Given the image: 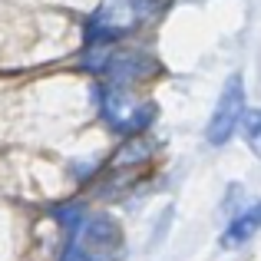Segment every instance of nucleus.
<instances>
[{
	"label": "nucleus",
	"instance_id": "obj_1",
	"mask_svg": "<svg viewBox=\"0 0 261 261\" xmlns=\"http://www.w3.org/2000/svg\"><path fill=\"white\" fill-rule=\"evenodd\" d=\"M166 0H106L86 23L89 46H116L122 37L136 33L142 23L155 17Z\"/></svg>",
	"mask_w": 261,
	"mask_h": 261
},
{
	"label": "nucleus",
	"instance_id": "obj_4",
	"mask_svg": "<svg viewBox=\"0 0 261 261\" xmlns=\"http://www.w3.org/2000/svg\"><path fill=\"white\" fill-rule=\"evenodd\" d=\"M245 80L238 76H228V83H225L222 96H218L215 102V113H212L208 126H205V139H208V146H225V142L235 136V129L242 126V116H245Z\"/></svg>",
	"mask_w": 261,
	"mask_h": 261
},
{
	"label": "nucleus",
	"instance_id": "obj_2",
	"mask_svg": "<svg viewBox=\"0 0 261 261\" xmlns=\"http://www.w3.org/2000/svg\"><path fill=\"white\" fill-rule=\"evenodd\" d=\"M99 113L102 122L119 136H142L146 126L155 119L152 102H139L126 83H113V80L99 86Z\"/></svg>",
	"mask_w": 261,
	"mask_h": 261
},
{
	"label": "nucleus",
	"instance_id": "obj_3",
	"mask_svg": "<svg viewBox=\"0 0 261 261\" xmlns=\"http://www.w3.org/2000/svg\"><path fill=\"white\" fill-rule=\"evenodd\" d=\"M122 248V228L109 215H86L73 228L63 261H109Z\"/></svg>",
	"mask_w": 261,
	"mask_h": 261
},
{
	"label": "nucleus",
	"instance_id": "obj_5",
	"mask_svg": "<svg viewBox=\"0 0 261 261\" xmlns=\"http://www.w3.org/2000/svg\"><path fill=\"white\" fill-rule=\"evenodd\" d=\"M261 231V202L248 205L245 212H238L228 222V228L222 231V248H242L245 242H251Z\"/></svg>",
	"mask_w": 261,
	"mask_h": 261
},
{
	"label": "nucleus",
	"instance_id": "obj_6",
	"mask_svg": "<svg viewBox=\"0 0 261 261\" xmlns=\"http://www.w3.org/2000/svg\"><path fill=\"white\" fill-rule=\"evenodd\" d=\"M242 139H245V146L261 159V109H245V116H242Z\"/></svg>",
	"mask_w": 261,
	"mask_h": 261
}]
</instances>
